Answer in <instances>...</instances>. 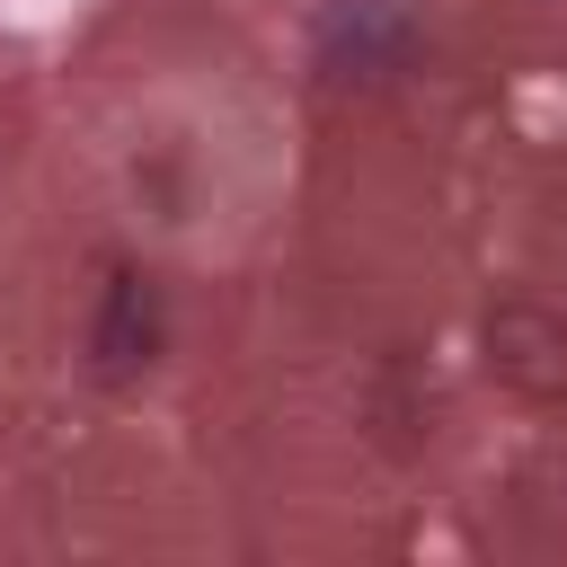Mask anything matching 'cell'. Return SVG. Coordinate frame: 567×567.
<instances>
[{"label": "cell", "mask_w": 567, "mask_h": 567, "mask_svg": "<svg viewBox=\"0 0 567 567\" xmlns=\"http://www.w3.org/2000/svg\"><path fill=\"white\" fill-rule=\"evenodd\" d=\"M97 363H106V372L151 363V292H142L133 275H115V292H106V319H97Z\"/></svg>", "instance_id": "6da1fadb"}]
</instances>
